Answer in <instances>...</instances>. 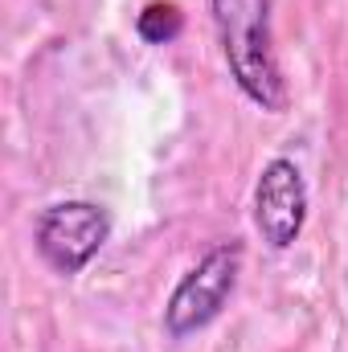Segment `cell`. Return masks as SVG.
<instances>
[{
	"instance_id": "obj_5",
	"label": "cell",
	"mask_w": 348,
	"mask_h": 352,
	"mask_svg": "<svg viewBox=\"0 0 348 352\" xmlns=\"http://www.w3.org/2000/svg\"><path fill=\"white\" fill-rule=\"evenodd\" d=\"M180 29H184V16H180V8H176L173 0H152L140 16H135V33L148 41V45H168L180 37Z\"/></svg>"
},
{
	"instance_id": "obj_2",
	"label": "cell",
	"mask_w": 348,
	"mask_h": 352,
	"mask_svg": "<svg viewBox=\"0 0 348 352\" xmlns=\"http://www.w3.org/2000/svg\"><path fill=\"white\" fill-rule=\"evenodd\" d=\"M242 274V246L238 242H221L213 246L201 263L193 266L180 283H176L173 299L164 307V328L168 336H193L205 324H213L226 307V299L234 295Z\"/></svg>"
},
{
	"instance_id": "obj_1",
	"label": "cell",
	"mask_w": 348,
	"mask_h": 352,
	"mask_svg": "<svg viewBox=\"0 0 348 352\" xmlns=\"http://www.w3.org/2000/svg\"><path fill=\"white\" fill-rule=\"evenodd\" d=\"M234 82L262 111H283V74L270 37V0H209Z\"/></svg>"
},
{
	"instance_id": "obj_3",
	"label": "cell",
	"mask_w": 348,
	"mask_h": 352,
	"mask_svg": "<svg viewBox=\"0 0 348 352\" xmlns=\"http://www.w3.org/2000/svg\"><path fill=\"white\" fill-rule=\"evenodd\" d=\"M111 238V217L94 201H58L37 217L33 242L45 266L58 274H78Z\"/></svg>"
},
{
	"instance_id": "obj_4",
	"label": "cell",
	"mask_w": 348,
	"mask_h": 352,
	"mask_svg": "<svg viewBox=\"0 0 348 352\" xmlns=\"http://www.w3.org/2000/svg\"><path fill=\"white\" fill-rule=\"evenodd\" d=\"M303 221H307L303 173L295 168V160L279 156L262 168L259 184H254V226L270 250H287L303 234Z\"/></svg>"
}]
</instances>
